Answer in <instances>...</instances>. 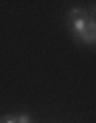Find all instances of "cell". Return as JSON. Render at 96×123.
<instances>
[{
	"label": "cell",
	"instance_id": "1",
	"mask_svg": "<svg viewBox=\"0 0 96 123\" xmlns=\"http://www.w3.org/2000/svg\"><path fill=\"white\" fill-rule=\"evenodd\" d=\"M76 41L84 45H96V18L90 17L88 18V25H86V31H84L80 37H76Z\"/></svg>",
	"mask_w": 96,
	"mask_h": 123
},
{
	"label": "cell",
	"instance_id": "2",
	"mask_svg": "<svg viewBox=\"0 0 96 123\" xmlns=\"http://www.w3.org/2000/svg\"><path fill=\"white\" fill-rule=\"evenodd\" d=\"M17 123H35V121H33V115H29V113H18V115H17Z\"/></svg>",
	"mask_w": 96,
	"mask_h": 123
},
{
	"label": "cell",
	"instance_id": "3",
	"mask_svg": "<svg viewBox=\"0 0 96 123\" xmlns=\"http://www.w3.org/2000/svg\"><path fill=\"white\" fill-rule=\"evenodd\" d=\"M0 123H17V115H2Z\"/></svg>",
	"mask_w": 96,
	"mask_h": 123
}]
</instances>
